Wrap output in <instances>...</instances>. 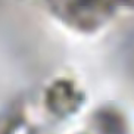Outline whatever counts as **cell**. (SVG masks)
<instances>
[{
    "label": "cell",
    "instance_id": "6da1fadb",
    "mask_svg": "<svg viewBox=\"0 0 134 134\" xmlns=\"http://www.w3.org/2000/svg\"><path fill=\"white\" fill-rule=\"evenodd\" d=\"M77 94L78 93L68 80H56L46 90V105L53 114L65 115L75 108L78 100Z\"/></svg>",
    "mask_w": 134,
    "mask_h": 134
},
{
    "label": "cell",
    "instance_id": "7a4b0ae2",
    "mask_svg": "<svg viewBox=\"0 0 134 134\" xmlns=\"http://www.w3.org/2000/svg\"><path fill=\"white\" fill-rule=\"evenodd\" d=\"M0 134H32L24 119L13 115L0 116Z\"/></svg>",
    "mask_w": 134,
    "mask_h": 134
}]
</instances>
